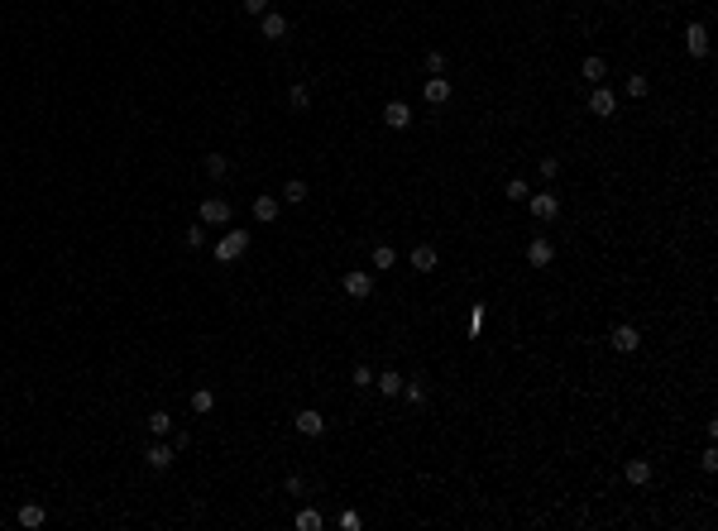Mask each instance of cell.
Here are the masks:
<instances>
[{"instance_id":"1f68e13d","label":"cell","mask_w":718,"mask_h":531,"mask_svg":"<svg viewBox=\"0 0 718 531\" xmlns=\"http://www.w3.org/2000/svg\"><path fill=\"white\" fill-rule=\"evenodd\" d=\"M426 72L441 77V72H445V53H426Z\"/></svg>"},{"instance_id":"3957f363","label":"cell","mask_w":718,"mask_h":531,"mask_svg":"<svg viewBox=\"0 0 718 531\" xmlns=\"http://www.w3.org/2000/svg\"><path fill=\"white\" fill-rule=\"evenodd\" d=\"M609 340H613L617 354H632V349H642V330H637V325H613V335H609Z\"/></svg>"},{"instance_id":"603a6c76","label":"cell","mask_w":718,"mask_h":531,"mask_svg":"<svg viewBox=\"0 0 718 531\" xmlns=\"http://www.w3.org/2000/svg\"><path fill=\"white\" fill-rule=\"evenodd\" d=\"M283 202H293V206H297V202H307V182H302V177H293V182L283 187Z\"/></svg>"},{"instance_id":"5bb4252c","label":"cell","mask_w":718,"mask_h":531,"mask_svg":"<svg viewBox=\"0 0 718 531\" xmlns=\"http://www.w3.org/2000/svg\"><path fill=\"white\" fill-rule=\"evenodd\" d=\"M374 388H383V398H398L403 393V373L398 369H383V373H374Z\"/></svg>"},{"instance_id":"6da1fadb","label":"cell","mask_w":718,"mask_h":531,"mask_svg":"<svg viewBox=\"0 0 718 531\" xmlns=\"http://www.w3.org/2000/svg\"><path fill=\"white\" fill-rule=\"evenodd\" d=\"M244 249H249V230H225V235L215 239V259H220V263L244 259Z\"/></svg>"},{"instance_id":"277c9868","label":"cell","mask_w":718,"mask_h":531,"mask_svg":"<svg viewBox=\"0 0 718 531\" xmlns=\"http://www.w3.org/2000/svg\"><path fill=\"white\" fill-rule=\"evenodd\" d=\"M685 48H690V58H709V29H704L699 19L685 29Z\"/></svg>"},{"instance_id":"d6a6232c","label":"cell","mask_w":718,"mask_h":531,"mask_svg":"<svg viewBox=\"0 0 718 531\" xmlns=\"http://www.w3.org/2000/svg\"><path fill=\"white\" fill-rule=\"evenodd\" d=\"M699 464H704V474H714V469H718V450H714V445L704 450V459H699Z\"/></svg>"},{"instance_id":"52a82bcc","label":"cell","mask_w":718,"mask_h":531,"mask_svg":"<svg viewBox=\"0 0 718 531\" xmlns=\"http://www.w3.org/2000/svg\"><path fill=\"white\" fill-rule=\"evenodd\" d=\"M202 220L206 225H230V202H225V197H206L202 202Z\"/></svg>"},{"instance_id":"ac0fdd59","label":"cell","mask_w":718,"mask_h":531,"mask_svg":"<svg viewBox=\"0 0 718 531\" xmlns=\"http://www.w3.org/2000/svg\"><path fill=\"white\" fill-rule=\"evenodd\" d=\"M627 484H651V459H627Z\"/></svg>"},{"instance_id":"7402d4cb","label":"cell","mask_w":718,"mask_h":531,"mask_svg":"<svg viewBox=\"0 0 718 531\" xmlns=\"http://www.w3.org/2000/svg\"><path fill=\"white\" fill-rule=\"evenodd\" d=\"M206 173H211V177H225V173H230V158H225V153H206Z\"/></svg>"},{"instance_id":"8992f818","label":"cell","mask_w":718,"mask_h":531,"mask_svg":"<svg viewBox=\"0 0 718 531\" xmlns=\"http://www.w3.org/2000/svg\"><path fill=\"white\" fill-rule=\"evenodd\" d=\"M589 110H594L599 120H613V115H617L613 91H609V87H594V91H589Z\"/></svg>"},{"instance_id":"d6986e66","label":"cell","mask_w":718,"mask_h":531,"mask_svg":"<svg viewBox=\"0 0 718 531\" xmlns=\"http://www.w3.org/2000/svg\"><path fill=\"white\" fill-rule=\"evenodd\" d=\"M43 522H48V512H43V508H39V503H24V508H19V527H43Z\"/></svg>"},{"instance_id":"9c48e42d","label":"cell","mask_w":718,"mask_h":531,"mask_svg":"<svg viewBox=\"0 0 718 531\" xmlns=\"http://www.w3.org/2000/svg\"><path fill=\"white\" fill-rule=\"evenodd\" d=\"M259 34H264V39H288V19H283L278 10H264V14H259Z\"/></svg>"},{"instance_id":"44dd1931","label":"cell","mask_w":718,"mask_h":531,"mask_svg":"<svg viewBox=\"0 0 718 531\" xmlns=\"http://www.w3.org/2000/svg\"><path fill=\"white\" fill-rule=\"evenodd\" d=\"M211 407H215V393H211V388H197V393H192V412H197V417H206Z\"/></svg>"},{"instance_id":"836d02e7","label":"cell","mask_w":718,"mask_h":531,"mask_svg":"<svg viewBox=\"0 0 718 531\" xmlns=\"http://www.w3.org/2000/svg\"><path fill=\"white\" fill-rule=\"evenodd\" d=\"M560 173V158H541V177H556Z\"/></svg>"},{"instance_id":"4316f807","label":"cell","mask_w":718,"mask_h":531,"mask_svg":"<svg viewBox=\"0 0 718 531\" xmlns=\"http://www.w3.org/2000/svg\"><path fill=\"white\" fill-rule=\"evenodd\" d=\"M288 106H293V110H307V106H311V91L302 87V82H297V87L288 91Z\"/></svg>"},{"instance_id":"484cf974","label":"cell","mask_w":718,"mask_h":531,"mask_svg":"<svg viewBox=\"0 0 718 531\" xmlns=\"http://www.w3.org/2000/svg\"><path fill=\"white\" fill-rule=\"evenodd\" d=\"M503 197H508V202H527V197H531V187H527L522 177H513V182L503 187Z\"/></svg>"},{"instance_id":"30bf717a","label":"cell","mask_w":718,"mask_h":531,"mask_svg":"<svg viewBox=\"0 0 718 531\" xmlns=\"http://www.w3.org/2000/svg\"><path fill=\"white\" fill-rule=\"evenodd\" d=\"M551 259H556V244H551V239H541V235H536V239H531V244H527V263H531V268H546V263H551Z\"/></svg>"},{"instance_id":"e575fe53","label":"cell","mask_w":718,"mask_h":531,"mask_svg":"<svg viewBox=\"0 0 718 531\" xmlns=\"http://www.w3.org/2000/svg\"><path fill=\"white\" fill-rule=\"evenodd\" d=\"M244 10H249V14H264V10H268V0H244Z\"/></svg>"},{"instance_id":"d4e9b609","label":"cell","mask_w":718,"mask_h":531,"mask_svg":"<svg viewBox=\"0 0 718 531\" xmlns=\"http://www.w3.org/2000/svg\"><path fill=\"white\" fill-rule=\"evenodd\" d=\"M403 398H408L412 407H421V402H426V383H408V378H403Z\"/></svg>"},{"instance_id":"f1b7e54d","label":"cell","mask_w":718,"mask_h":531,"mask_svg":"<svg viewBox=\"0 0 718 531\" xmlns=\"http://www.w3.org/2000/svg\"><path fill=\"white\" fill-rule=\"evenodd\" d=\"M149 431H154V435H168V431H173V417H168V412H154V417H149Z\"/></svg>"},{"instance_id":"7c38bea8","label":"cell","mask_w":718,"mask_h":531,"mask_svg":"<svg viewBox=\"0 0 718 531\" xmlns=\"http://www.w3.org/2000/svg\"><path fill=\"white\" fill-rule=\"evenodd\" d=\"M421 96H426L431 106H445V101H450V82H445V77H426Z\"/></svg>"},{"instance_id":"9a60e30c","label":"cell","mask_w":718,"mask_h":531,"mask_svg":"<svg viewBox=\"0 0 718 531\" xmlns=\"http://www.w3.org/2000/svg\"><path fill=\"white\" fill-rule=\"evenodd\" d=\"M144 459H149V469H158V474H163V469L178 459V450H173V445H149V455H144Z\"/></svg>"},{"instance_id":"e0dca14e","label":"cell","mask_w":718,"mask_h":531,"mask_svg":"<svg viewBox=\"0 0 718 531\" xmlns=\"http://www.w3.org/2000/svg\"><path fill=\"white\" fill-rule=\"evenodd\" d=\"M436 263H441V259H436V249H431V244H416V249H412V268H421V273H431Z\"/></svg>"},{"instance_id":"5b68a950","label":"cell","mask_w":718,"mask_h":531,"mask_svg":"<svg viewBox=\"0 0 718 531\" xmlns=\"http://www.w3.org/2000/svg\"><path fill=\"white\" fill-rule=\"evenodd\" d=\"M369 292H374V278H369V273H359V268H350V273H345V297L364 302Z\"/></svg>"},{"instance_id":"2e32d148","label":"cell","mask_w":718,"mask_h":531,"mask_svg":"<svg viewBox=\"0 0 718 531\" xmlns=\"http://www.w3.org/2000/svg\"><path fill=\"white\" fill-rule=\"evenodd\" d=\"M580 72H584V82L604 87V77H609V63H604V58H584V67H580Z\"/></svg>"},{"instance_id":"f546056e","label":"cell","mask_w":718,"mask_h":531,"mask_svg":"<svg viewBox=\"0 0 718 531\" xmlns=\"http://www.w3.org/2000/svg\"><path fill=\"white\" fill-rule=\"evenodd\" d=\"M369 259H374V268H393V259H398V254H393L388 244H379V249H374Z\"/></svg>"},{"instance_id":"7a4b0ae2","label":"cell","mask_w":718,"mask_h":531,"mask_svg":"<svg viewBox=\"0 0 718 531\" xmlns=\"http://www.w3.org/2000/svg\"><path fill=\"white\" fill-rule=\"evenodd\" d=\"M527 206H531L536 220H556V215H560V197H556V192H531Z\"/></svg>"},{"instance_id":"ffe728a7","label":"cell","mask_w":718,"mask_h":531,"mask_svg":"<svg viewBox=\"0 0 718 531\" xmlns=\"http://www.w3.org/2000/svg\"><path fill=\"white\" fill-rule=\"evenodd\" d=\"M293 522H297V531H321V527H326V522H321V512H316V508H302V512H297V517H293Z\"/></svg>"},{"instance_id":"ba28073f","label":"cell","mask_w":718,"mask_h":531,"mask_svg":"<svg viewBox=\"0 0 718 531\" xmlns=\"http://www.w3.org/2000/svg\"><path fill=\"white\" fill-rule=\"evenodd\" d=\"M297 435H307V440H316V435H321V431H326V417H321V412H311V407H302V412H297Z\"/></svg>"},{"instance_id":"83f0119b","label":"cell","mask_w":718,"mask_h":531,"mask_svg":"<svg viewBox=\"0 0 718 531\" xmlns=\"http://www.w3.org/2000/svg\"><path fill=\"white\" fill-rule=\"evenodd\" d=\"M646 91H651V82H646L642 72H632V77H627V96H637V101H642Z\"/></svg>"},{"instance_id":"4fadbf2b","label":"cell","mask_w":718,"mask_h":531,"mask_svg":"<svg viewBox=\"0 0 718 531\" xmlns=\"http://www.w3.org/2000/svg\"><path fill=\"white\" fill-rule=\"evenodd\" d=\"M278 211H283V206H278V197H254V220H259V225H273Z\"/></svg>"},{"instance_id":"cb8c5ba5","label":"cell","mask_w":718,"mask_h":531,"mask_svg":"<svg viewBox=\"0 0 718 531\" xmlns=\"http://www.w3.org/2000/svg\"><path fill=\"white\" fill-rule=\"evenodd\" d=\"M350 383H355V388H374V369H369V364H355V369H350Z\"/></svg>"},{"instance_id":"4dcf8cb0","label":"cell","mask_w":718,"mask_h":531,"mask_svg":"<svg viewBox=\"0 0 718 531\" xmlns=\"http://www.w3.org/2000/svg\"><path fill=\"white\" fill-rule=\"evenodd\" d=\"M364 527V517H359V512H350V508H345V512H340V531H359Z\"/></svg>"},{"instance_id":"8fae6325","label":"cell","mask_w":718,"mask_h":531,"mask_svg":"<svg viewBox=\"0 0 718 531\" xmlns=\"http://www.w3.org/2000/svg\"><path fill=\"white\" fill-rule=\"evenodd\" d=\"M383 124H388V129H408L412 124V106L408 101H388V106H383Z\"/></svg>"}]
</instances>
